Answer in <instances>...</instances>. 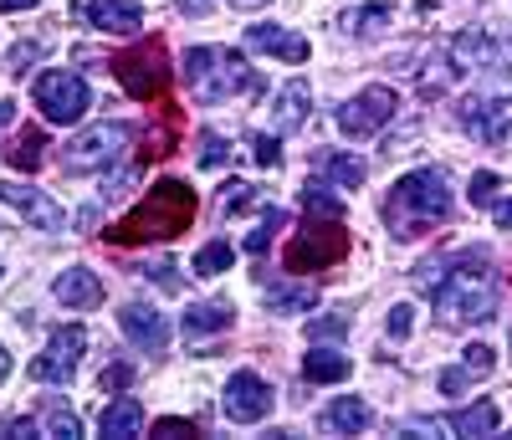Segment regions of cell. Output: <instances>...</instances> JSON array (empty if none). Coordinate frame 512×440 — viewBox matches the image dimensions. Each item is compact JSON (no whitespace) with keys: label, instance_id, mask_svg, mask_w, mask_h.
<instances>
[{"label":"cell","instance_id":"obj_50","mask_svg":"<svg viewBox=\"0 0 512 440\" xmlns=\"http://www.w3.org/2000/svg\"><path fill=\"white\" fill-rule=\"evenodd\" d=\"M0 277H6V272H0Z\"/></svg>","mask_w":512,"mask_h":440},{"label":"cell","instance_id":"obj_21","mask_svg":"<svg viewBox=\"0 0 512 440\" xmlns=\"http://www.w3.org/2000/svg\"><path fill=\"white\" fill-rule=\"evenodd\" d=\"M267 307H272V313H282V318L308 313V307H318V287L313 282H272L267 287Z\"/></svg>","mask_w":512,"mask_h":440},{"label":"cell","instance_id":"obj_31","mask_svg":"<svg viewBox=\"0 0 512 440\" xmlns=\"http://www.w3.org/2000/svg\"><path fill=\"white\" fill-rule=\"evenodd\" d=\"M41 425H47L52 435H67V440L82 435V420H77L67 405H57V400H47V410H41Z\"/></svg>","mask_w":512,"mask_h":440},{"label":"cell","instance_id":"obj_14","mask_svg":"<svg viewBox=\"0 0 512 440\" xmlns=\"http://www.w3.org/2000/svg\"><path fill=\"white\" fill-rule=\"evenodd\" d=\"M72 16L93 31H139L144 26L139 0H72Z\"/></svg>","mask_w":512,"mask_h":440},{"label":"cell","instance_id":"obj_26","mask_svg":"<svg viewBox=\"0 0 512 440\" xmlns=\"http://www.w3.org/2000/svg\"><path fill=\"white\" fill-rule=\"evenodd\" d=\"M446 425H451L456 435H492V430L502 425V415H497L492 400H482V405H466V410L446 415Z\"/></svg>","mask_w":512,"mask_h":440},{"label":"cell","instance_id":"obj_24","mask_svg":"<svg viewBox=\"0 0 512 440\" xmlns=\"http://www.w3.org/2000/svg\"><path fill=\"white\" fill-rule=\"evenodd\" d=\"M103 435L123 440V435H144V405L128 400V394H118V400L103 410Z\"/></svg>","mask_w":512,"mask_h":440},{"label":"cell","instance_id":"obj_13","mask_svg":"<svg viewBox=\"0 0 512 440\" xmlns=\"http://www.w3.org/2000/svg\"><path fill=\"white\" fill-rule=\"evenodd\" d=\"M0 205H6L11 215L31 220L36 231H62L67 226V215L52 195H41V190H26V185H11V180H0Z\"/></svg>","mask_w":512,"mask_h":440},{"label":"cell","instance_id":"obj_23","mask_svg":"<svg viewBox=\"0 0 512 440\" xmlns=\"http://www.w3.org/2000/svg\"><path fill=\"white\" fill-rule=\"evenodd\" d=\"M303 379H308V384H338V379H349V354H333V348H308V354H303Z\"/></svg>","mask_w":512,"mask_h":440},{"label":"cell","instance_id":"obj_39","mask_svg":"<svg viewBox=\"0 0 512 440\" xmlns=\"http://www.w3.org/2000/svg\"><path fill=\"white\" fill-rule=\"evenodd\" d=\"M16 435H36V420L31 415H6L0 420V440H16Z\"/></svg>","mask_w":512,"mask_h":440},{"label":"cell","instance_id":"obj_3","mask_svg":"<svg viewBox=\"0 0 512 440\" xmlns=\"http://www.w3.org/2000/svg\"><path fill=\"white\" fill-rule=\"evenodd\" d=\"M446 215H451V190H446V174L431 164L400 174L390 195H384V226H390L395 241H415L420 231L441 226Z\"/></svg>","mask_w":512,"mask_h":440},{"label":"cell","instance_id":"obj_37","mask_svg":"<svg viewBox=\"0 0 512 440\" xmlns=\"http://www.w3.org/2000/svg\"><path fill=\"white\" fill-rule=\"evenodd\" d=\"M384 328H390V338H410V328H415V307H410V302H395V307H390V323H384Z\"/></svg>","mask_w":512,"mask_h":440},{"label":"cell","instance_id":"obj_40","mask_svg":"<svg viewBox=\"0 0 512 440\" xmlns=\"http://www.w3.org/2000/svg\"><path fill=\"white\" fill-rule=\"evenodd\" d=\"M180 435H195L190 420H154V440H180Z\"/></svg>","mask_w":512,"mask_h":440},{"label":"cell","instance_id":"obj_4","mask_svg":"<svg viewBox=\"0 0 512 440\" xmlns=\"http://www.w3.org/2000/svg\"><path fill=\"white\" fill-rule=\"evenodd\" d=\"M185 82H190L195 103H226L236 93H251L256 72L231 47H195V52H185Z\"/></svg>","mask_w":512,"mask_h":440},{"label":"cell","instance_id":"obj_43","mask_svg":"<svg viewBox=\"0 0 512 440\" xmlns=\"http://www.w3.org/2000/svg\"><path fill=\"white\" fill-rule=\"evenodd\" d=\"M466 379H472L466 369H446V374H441V389H446V394H456V389H466Z\"/></svg>","mask_w":512,"mask_h":440},{"label":"cell","instance_id":"obj_29","mask_svg":"<svg viewBox=\"0 0 512 440\" xmlns=\"http://www.w3.org/2000/svg\"><path fill=\"white\" fill-rule=\"evenodd\" d=\"M379 26H390V6H359L344 16V31H354V36H374Z\"/></svg>","mask_w":512,"mask_h":440},{"label":"cell","instance_id":"obj_20","mask_svg":"<svg viewBox=\"0 0 512 440\" xmlns=\"http://www.w3.org/2000/svg\"><path fill=\"white\" fill-rule=\"evenodd\" d=\"M369 405L364 400H354V394H344V400H333L328 410H323V430L328 435H359V430H369Z\"/></svg>","mask_w":512,"mask_h":440},{"label":"cell","instance_id":"obj_48","mask_svg":"<svg viewBox=\"0 0 512 440\" xmlns=\"http://www.w3.org/2000/svg\"><path fill=\"white\" fill-rule=\"evenodd\" d=\"M6 374H11V354L0 348V384H6Z\"/></svg>","mask_w":512,"mask_h":440},{"label":"cell","instance_id":"obj_18","mask_svg":"<svg viewBox=\"0 0 512 440\" xmlns=\"http://www.w3.org/2000/svg\"><path fill=\"white\" fill-rule=\"evenodd\" d=\"M308 108H313L308 82H303V77L287 82L282 93H277V103H272V128H277V134H292V128H303V123H308Z\"/></svg>","mask_w":512,"mask_h":440},{"label":"cell","instance_id":"obj_9","mask_svg":"<svg viewBox=\"0 0 512 440\" xmlns=\"http://www.w3.org/2000/svg\"><path fill=\"white\" fill-rule=\"evenodd\" d=\"M395 108H400L395 87L374 82V87H364V93H354V98H349L344 108H338V128H344L349 139H374L379 128L395 118Z\"/></svg>","mask_w":512,"mask_h":440},{"label":"cell","instance_id":"obj_46","mask_svg":"<svg viewBox=\"0 0 512 440\" xmlns=\"http://www.w3.org/2000/svg\"><path fill=\"white\" fill-rule=\"evenodd\" d=\"M226 6H236V11H262L267 0H226Z\"/></svg>","mask_w":512,"mask_h":440},{"label":"cell","instance_id":"obj_30","mask_svg":"<svg viewBox=\"0 0 512 440\" xmlns=\"http://www.w3.org/2000/svg\"><path fill=\"white\" fill-rule=\"evenodd\" d=\"M349 328H354V313H349V307H333V313L308 323V338H344Z\"/></svg>","mask_w":512,"mask_h":440},{"label":"cell","instance_id":"obj_49","mask_svg":"<svg viewBox=\"0 0 512 440\" xmlns=\"http://www.w3.org/2000/svg\"><path fill=\"white\" fill-rule=\"evenodd\" d=\"M11 108H16V103H6V98H0V128L11 123Z\"/></svg>","mask_w":512,"mask_h":440},{"label":"cell","instance_id":"obj_34","mask_svg":"<svg viewBox=\"0 0 512 440\" xmlns=\"http://www.w3.org/2000/svg\"><path fill=\"white\" fill-rule=\"evenodd\" d=\"M128 384H134V364H108V369L98 374V389H103V394H123Z\"/></svg>","mask_w":512,"mask_h":440},{"label":"cell","instance_id":"obj_12","mask_svg":"<svg viewBox=\"0 0 512 440\" xmlns=\"http://www.w3.org/2000/svg\"><path fill=\"white\" fill-rule=\"evenodd\" d=\"M461 128L487 149H502L512 139V103L507 98H466L461 103Z\"/></svg>","mask_w":512,"mask_h":440},{"label":"cell","instance_id":"obj_17","mask_svg":"<svg viewBox=\"0 0 512 440\" xmlns=\"http://www.w3.org/2000/svg\"><path fill=\"white\" fill-rule=\"evenodd\" d=\"M52 292H57L62 307H72V313H88V307L103 302V282H98V272H88V267H67Z\"/></svg>","mask_w":512,"mask_h":440},{"label":"cell","instance_id":"obj_10","mask_svg":"<svg viewBox=\"0 0 512 440\" xmlns=\"http://www.w3.org/2000/svg\"><path fill=\"white\" fill-rule=\"evenodd\" d=\"M82 354H88V328L67 323V328L52 333L47 354H36V359H31V379H41V384H67V379L77 374Z\"/></svg>","mask_w":512,"mask_h":440},{"label":"cell","instance_id":"obj_8","mask_svg":"<svg viewBox=\"0 0 512 440\" xmlns=\"http://www.w3.org/2000/svg\"><path fill=\"white\" fill-rule=\"evenodd\" d=\"M36 108L52 123H82V113L93 108V93L77 72H41L36 77Z\"/></svg>","mask_w":512,"mask_h":440},{"label":"cell","instance_id":"obj_7","mask_svg":"<svg viewBox=\"0 0 512 440\" xmlns=\"http://www.w3.org/2000/svg\"><path fill=\"white\" fill-rule=\"evenodd\" d=\"M344 256H349V231L338 226V220H323V226L308 220L303 236L287 246V272H328Z\"/></svg>","mask_w":512,"mask_h":440},{"label":"cell","instance_id":"obj_25","mask_svg":"<svg viewBox=\"0 0 512 440\" xmlns=\"http://www.w3.org/2000/svg\"><path fill=\"white\" fill-rule=\"evenodd\" d=\"M41 159H47V134H41V128H21L16 144L6 149V164L31 174V169H41Z\"/></svg>","mask_w":512,"mask_h":440},{"label":"cell","instance_id":"obj_1","mask_svg":"<svg viewBox=\"0 0 512 440\" xmlns=\"http://www.w3.org/2000/svg\"><path fill=\"white\" fill-rule=\"evenodd\" d=\"M200 200L185 180H159L134 210H128L118 226H108V241L113 246H139V241H175L190 231Z\"/></svg>","mask_w":512,"mask_h":440},{"label":"cell","instance_id":"obj_6","mask_svg":"<svg viewBox=\"0 0 512 440\" xmlns=\"http://www.w3.org/2000/svg\"><path fill=\"white\" fill-rule=\"evenodd\" d=\"M113 72H118V82L128 87L134 98H144V103H154V98H164L169 93V57H164V41H144V47H128V52H118L113 57Z\"/></svg>","mask_w":512,"mask_h":440},{"label":"cell","instance_id":"obj_47","mask_svg":"<svg viewBox=\"0 0 512 440\" xmlns=\"http://www.w3.org/2000/svg\"><path fill=\"white\" fill-rule=\"evenodd\" d=\"M205 6H210V0H180V11H195V16H200Z\"/></svg>","mask_w":512,"mask_h":440},{"label":"cell","instance_id":"obj_5","mask_svg":"<svg viewBox=\"0 0 512 440\" xmlns=\"http://www.w3.org/2000/svg\"><path fill=\"white\" fill-rule=\"evenodd\" d=\"M128 144H134V128H128V123H98V128H88V134H77V139L67 144L62 169H67V174L113 169V164L128 154Z\"/></svg>","mask_w":512,"mask_h":440},{"label":"cell","instance_id":"obj_45","mask_svg":"<svg viewBox=\"0 0 512 440\" xmlns=\"http://www.w3.org/2000/svg\"><path fill=\"white\" fill-rule=\"evenodd\" d=\"M41 0H0V11H36Z\"/></svg>","mask_w":512,"mask_h":440},{"label":"cell","instance_id":"obj_42","mask_svg":"<svg viewBox=\"0 0 512 440\" xmlns=\"http://www.w3.org/2000/svg\"><path fill=\"white\" fill-rule=\"evenodd\" d=\"M36 57H41V47H36V41H26V47H11L6 62H11V72H26V62H36Z\"/></svg>","mask_w":512,"mask_h":440},{"label":"cell","instance_id":"obj_19","mask_svg":"<svg viewBox=\"0 0 512 440\" xmlns=\"http://www.w3.org/2000/svg\"><path fill=\"white\" fill-rule=\"evenodd\" d=\"M313 169L323 174L328 185H338V190H359L364 185V159H354V154H333V149H323L318 159H313Z\"/></svg>","mask_w":512,"mask_h":440},{"label":"cell","instance_id":"obj_44","mask_svg":"<svg viewBox=\"0 0 512 440\" xmlns=\"http://www.w3.org/2000/svg\"><path fill=\"white\" fill-rule=\"evenodd\" d=\"M492 220H497V226H502V231H512V200H502V205L492 210Z\"/></svg>","mask_w":512,"mask_h":440},{"label":"cell","instance_id":"obj_27","mask_svg":"<svg viewBox=\"0 0 512 440\" xmlns=\"http://www.w3.org/2000/svg\"><path fill=\"white\" fill-rule=\"evenodd\" d=\"M303 210H308V215H318V220H344V200H338V195L328 190V180L303 185Z\"/></svg>","mask_w":512,"mask_h":440},{"label":"cell","instance_id":"obj_2","mask_svg":"<svg viewBox=\"0 0 512 440\" xmlns=\"http://www.w3.org/2000/svg\"><path fill=\"white\" fill-rule=\"evenodd\" d=\"M431 302H436V318L446 328L497 318V272H492L487 251L456 256L451 267H446V277H441V287L431 292Z\"/></svg>","mask_w":512,"mask_h":440},{"label":"cell","instance_id":"obj_35","mask_svg":"<svg viewBox=\"0 0 512 440\" xmlns=\"http://www.w3.org/2000/svg\"><path fill=\"white\" fill-rule=\"evenodd\" d=\"M277 226H282V210H277V205H267L262 231H251V236H246V251H251V256H256V251H267V241H272V231H277Z\"/></svg>","mask_w":512,"mask_h":440},{"label":"cell","instance_id":"obj_22","mask_svg":"<svg viewBox=\"0 0 512 440\" xmlns=\"http://www.w3.org/2000/svg\"><path fill=\"white\" fill-rule=\"evenodd\" d=\"M231 318H236V307H231V302H195V307H185L180 328H185L190 338H200V333H221V328H231Z\"/></svg>","mask_w":512,"mask_h":440},{"label":"cell","instance_id":"obj_28","mask_svg":"<svg viewBox=\"0 0 512 440\" xmlns=\"http://www.w3.org/2000/svg\"><path fill=\"white\" fill-rule=\"evenodd\" d=\"M231 261H236L231 241H210L195 251V277H221V272H231Z\"/></svg>","mask_w":512,"mask_h":440},{"label":"cell","instance_id":"obj_15","mask_svg":"<svg viewBox=\"0 0 512 440\" xmlns=\"http://www.w3.org/2000/svg\"><path fill=\"white\" fill-rule=\"evenodd\" d=\"M118 323H123L128 343H139L144 354H164V343H169V323H164L159 307H149V302H128L123 313H118Z\"/></svg>","mask_w":512,"mask_h":440},{"label":"cell","instance_id":"obj_32","mask_svg":"<svg viewBox=\"0 0 512 440\" xmlns=\"http://www.w3.org/2000/svg\"><path fill=\"white\" fill-rule=\"evenodd\" d=\"M461 369L472 374V379H487V374L497 369V354H492L487 343H466V348H461Z\"/></svg>","mask_w":512,"mask_h":440},{"label":"cell","instance_id":"obj_16","mask_svg":"<svg viewBox=\"0 0 512 440\" xmlns=\"http://www.w3.org/2000/svg\"><path fill=\"white\" fill-rule=\"evenodd\" d=\"M246 47L251 52H267V57H282V62H308V36H297V31H287V26H272V21H262V26H246Z\"/></svg>","mask_w":512,"mask_h":440},{"label":"cell","instance_id":"obj_11","mask_svg":"<svg viewBox=\"0 0 512 440\" xmlns=\"http://www.w3.org/2000/svg\"><path fill=\"white\" fill-rule=\"evenodd\" d=\"M272 405H277V394H272V384H267L262 374L241 369V374L226 379V394H221L226 420H236V425H256V420H267V415H272Z\"/></svg>","mask_w":512,"mask_h":440},{"label":"cell","instance_id":"obj_41","mask_svg":"<svg viewBox=\"0 0 512 440\" xmlns=\"http://www.w3.org/2000/svg\"><path fill=\"white\" fill-rule=\"evenodd\" d=\"M492 190H497V174H472V205H487L492 200Z\"/></svg>","mask_w":512,"mask_h":440},{"label":"cell","instance_id":"obj_38","mask_svg":"<svg viewBox=\"0 0 512 440\" xmlns=\"http://www.w3.org/2000/svg\"><path fill=\"white\" fill-rule=\"evenodd\" d=\"M251 149H256V164H262V169H277V164H282V144H277V139H267V134H256V139H251Z\"/></svg>","mask_w":512,"mask_h":440},{"label":"cell","instance_id":"obj_36","mask_svg":"<svg viewBox=\"0 0 512 440\" xmlns=\"http://www.w3.org/2000/svg\"><path fill=\"white\" fill-rule=\"evenodd\" d=\"M226 154H231V149H226L221 134H205V139H200V164H205V169H221Z\"/></svg>","mask_w":512,"mask_h":440},{"label":"cell","instance_id":"obj_33","mask_svg":"<svg viewBox=\"0 0 512 440\" xmlns=\"http://www.w3.org/2000/svg\"><path fill=\"white\" fill-rule=\"evenodd\" d=\"M256 205V190L246 185V180H231L226 190H221V215H241V210H251Z\"/></svg>","mask_w":512,"mask_h":440}]
</instances>
